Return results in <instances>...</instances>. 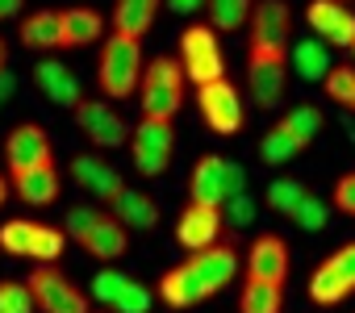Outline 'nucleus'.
Listing matches in <instances>:
<instances>
[{
	"label": "nucleus",
	"mask_w": 355,
	"mask_h": 313,
	"mask_svg": "<svg viewBox=\"0 0 355 313\" xmlns=\"http://www.w3.org/2000/svg\"><path fill=\"white\" fill-rule=\"evenodd\" d=\"M239 271V251L230 242H214L205 251H189V259L180 267H171L159 280V296L171 309H193L201 301H209L214 292H222Z\"/></svg>",
	"instance_id": "1"
},
{
	"label": "nucleus",
	"mask_w": 355,
	"mask_h": 313,
	"mask_svg": "<svg viewBox=\"0 0 355 313\" xmlns=\"http://www.w3.org/2000/svg\"><path fill=\"white\" fill-rule=\"evenodd\" d=\"M142 38H130V34H109L105 46H101V63H96V84L109 100H125L138 92L142 84Z\"/></svg>",
	"instance_id": "2"
},
{
	"label": "nucleus",
	"mask_w": 355,
	"mask_h": 313,
	"mask_svg": "<svg viewBox=\"0 0 355 313\" xmlns=\"http://www.w3.org/2000/svg\"><path fill=\"white\" fill-rule=\"evenodd\" d=\"M63 230H67V234H71L92 259H101V263H117V259L130 251V234H125V226H121L113 213L96 209V205H80V209H71L67 222H63Z\"/></svg>",
	"instance_id": "3"
},
{
	"label": "nucleus",
	"mask_w": 355,
	"mask_h": 313,
	"mask_svg": "<svg viewBox=\"0 0 355 313\" xmlns=\"http://www.w3.org/2000/svg\"><path fill=\"white\" fill-rule=\"evenodd\" d=\"M138 105H142V117L171 121L184 105V63L171 55L150 59L142 71V84H138Z\"/></svg>",
	"instance_id": "4"
},
{
	"label": "nucleus",
	"mask_w": 355,
	"mask_h": 313,
	"mask_svg": "<svg viewBox=\"0 0 355 313\" xmlns=\"http://www.w3.org/2000/svg\"><path fill=\"white\" fill-rule=\"evenodd\" d=\"M247 193V172L239 159H226V154H201L193 176H189V197L201 205H226L230 197Z\"/></svg>",
	"instance_id": "5"
},
{
	"label": "nucleus",
	"mask_w": 355,
	"mask_h": 313,
	"mask_svg": "<svg viewBox=\"0 0 355 313\" xmlns=\"http://www.w3.org/2000/svg\"><path fill=\"white\" fill-rule=\"evenodd\" d=\"M180 63H184V75L197 88L214 84V80H226V55H222L218 30L214 26H189L180 34Z\"/></svg>",
	"instance_id": "6"
},
{
	"label": "nucleus",
	"mask_w": 355,
	"mask_h": 313,
	"mask_svg": "<svg viewBox=\"0 0 355 313\" xmlns=\"http://www.w3.org/2000/svg\"><path fill=\"white\" fill-rule=\"evenodd\" d=\"M293 46V9L288 0H255L251 9V55H284Z\"/></svg>",
	"instance_id": "7"
},
{
	"label": "nucleus",
	"mask_w": 355,
	"mask_h": 313,
	"mask_svg": "<svg viewBox=\"0 0 355 313\" xmlns=\"http://www.w3.org/2000/svg\"><path fill=\"white\" fill-rule=\"evenodd\" d=\"M171 146H175L171 121H159V117H142L130 134V154H134V168L142 176H163L167 172Z\"/></svg>",
	"instance_id": "8"
},
{
	"label": "nucleus",
	"mask_w": 355,
	"mask_h": 313,
	"mask_svg": "<svg viewBox=\"0 0 355 313\" xmlns=\"http://www.w3.org/2000/svg\"><path fill=\"white\" fill-rule=\"evenodd\" d=\"M26 284L34 288V301H38L42 313H92V301L59 267H51V263L46 267H34Z\"/></svg>",
	"instance_id": "9"
},
{
	"label": "nucleus",
	"mask_w": 355,
	"mask_h": 313,
	"mask_svg": "<svg viewBox=\"0 0 355 313\" xmlns=\"http://www.w3.org/2000/svg\"><path fill=\"white\" fill-rule=\"evenodd\" d=\"M347 292H355V242L338 247L309 276V301L313 305H338Z\"/></svg>",
	"instance_id": "10"
},
{
	"label": "nucleus",
	"mask_w": 355,
	"mask_h": 313,
	"mask_svg": "<svg viewBox=\"0 0 355 313\" xmlns=\"http://www.w3.org/2000/svg\"><path fill=\"white\" fill-rule=\"evenodd\" d=\"M197 105H201V117L214 134L222 138H234L243 129V96L230 80H214V84H201L197 88Z\"/></svg>",
	"instance_id": "11"
},
{
	"label": "nucleus",
	"mask_w": 355,
	"mask_h": 313,
	"mask_svg": "<svg viewBox=\"0 0 355 313\" xmlns=\"http://www.w3.org/2000/svg\"><path fill=\"white\" fill-rule=\"evenodd\" d=\"M92 301L109 305L113 313H150V288L138 284L134 276L117 271V267H101L92 276Z\"/></svg>",
	"instance_id": "12"
},
{
	"label": "nucleus",
	"mask_w": 355,
	"mask_h": 313,
	"mask_svg": "<svg viewBox=\"0 0 355 313\" xmlns=\"http://www.w3.org/2000/svg\"><path fill=\"white\" fill-rule=\"evenodd\" d=\"M51 159H55V146H51V134L38 121H21V125L9 129V138H5V168H9V176L30 172L38 163H51Z\"/></svg>",
	"instance_id": "13"
},
{
	"label": "nucleus",
	"mask_w": 355,
	"mask_h": 313,
	"mask_svg": "<svg viewBox=\"0 0 355 313\" xmlns=\"http://www.w3.org/2000/svg\"><path fill=\"white\" fill-rule=\"evenodd\" d=\"M76 121H80V129L92 138V146H101V150H109V146H121V142H130V125H125V117L109 105V100H96V96H84L80 105H76Z\"/></svg>",
	"instance_id": "14"
},
{
	"label": "nucleus",
	"mask_w": 355,
	"mask_h": 313,
	"mask_svg": "<svg viewBox=\"0 0 355 313\" xmlns=\"http://www.w3.org/2000/svg\"><path fill=\"white\" fill-rule=\"evenodd\" d=\"M222 230H226V213L218 205L189 201L184 213L175 217V242H180L184 251H205V247L222 242Z\"/></svg>",
	"instance_id": "15"
},
{
	"label": "nucleus",
	"mask_w": 355,
	"mask_h": 313,
	"mask_svg": "<svg viewBox=\"0 0 355 313\" xmlns=\"http://www.w3.org/2000/svg\"><path fill=\"white\" fill-rule=\"evenodd\" d=\"M247 84H251V100L259 109H276L288 88L284 55H251L247 51Z\"/></svg>",
	"instance_id": "16"
},
{
	"label": "nucleus",
	"mask_w": 355,
	"mask_h": 313,
	"mask_svg": "<svg viewBox=\"0 0 355 313\" xmlns=\"http://www.w3.org/2000/svg\"><path fill=\"white\" fill-rule=\"evenodd\" d=\"M305 21L326 46H347V51L355 46V13L343 0H309Z\"/></svg>",
	"instance_id": "17"
},
{
	"label": "nucleus",
	"mask_w": 355,
	"mask_h": 313,
	"mask_svg": "<svg viewBox=\"0 0 355 313\" xmlns=\"http://www.w3.org/2000/svg\"><path fill=\"white\" fill-rule=\"evenodd\" d=\"M288 247L276 234H259L247 251V280H268V284H288Z\"/></svg>",
	"instance_id": "18"
},
{
	"label": "nucleus",
	"mask_w": 355,
	"mask_h": 313,
	"mask_svg": "<svg viewBox=\"0 0 355 313\" xmlns=\"http://www.w3.org/2000/svg\"><path fill=\"white\" fill-rule=\"evenodd\" d=\"M34 84H38L42 96H46L51 105H59V109H76V105L84 100L80 80H76L71 67L59 63V59H42V63H34Z\"/></svg>",
	"instance_id": "19"
},
{
	"label": "nucleus",
	"mask_w": 355,
	"mask_h": 313,
	"mask_svg": "<svg viewBox=\"0 0 355 313\" xmlns=\"http://www.w3.org/2000/svg\"><path fill=\"white\" fill-rule=\"evenodd\" d=\"M71 180L84 188V193H92L96 201H113L125 184H121V176H117V168H109L101 154H76L71 159Z\"/></svg>",
	"instance_id": "20"
},
{
	"label": "nucleus",
	"mask_w": 355,
	"mask_h": 313,
	"mask_svg": "<svg viewBox=\"0 0 355 313\" xmlns=\"http://www.w3.org/2000/svg\"><path fill=\"white\" fill-rule=\"evenodd\" d=\"M13 188H17V197H21L26 205L46 209V205L59 201V193H63V176H59V168H55V159H51V163L30 168V172H17V176H13Z\"/></svg>",
	"instance_id": "21"
},
{
	"label": "nucleus",
	"mask_w": 355,
	"mask_h": 313,
	"mask_svg": "<svg viewBox=\"0 0 355 313\" xmlns=\"http://www.w3.org/2000/svg\"><path fill=\"white\" fill-rule=\"evenodd\" d=\"M21 42L30 51H63V9H38L21 21Z\"/></svg>",
	"instance_id": "22"
},
{
	"label": "nucleus",
	"mask_w": 355,
	"mask_h": 313,
	"mask_svg": "<svg viewBox=\"0 0 355 313\" xmlns=\"http://www.w3.org/2000/svg\"><path fill=\"white\" fill-rule=\"evenodd\" d=\"M109 205H113V217H117L125 230H155V226H159V205H155L146 193L121 188Z\"/></svg>",
	"instance_id": "23"
},
{
	"label": "nucleus",
	"mask_w": 355,
	"mask_h": 313,
	"mask_svg": "<svg viewBox=\"0 0 355 313\" xmlns=\"http://www.w3.org/2000/svg\"><path fill=\"white\" fill-rule=\"evenodd\" d=\"M105 34V17L92 9V5H76V9H63V51L71 46H92L96 38Z\"/></svg>",
	"instance_id": "24"
},
{
	"label": "nucleus",
	"mask_w": 355,
	"mask_h": 313,
	"mask_svg": "<svg viewBox=\"0 0 355 313\" xmlns=\"http://www.w3.org/2000/svg\"><path fill=\"white\" fill-rule=\"evenodd\" d=\"M288 63H293V71L301 75V80H309V84H318V80H326L330 75V46L322 42V38H301V42H293L288 46Z\"/></svg>",
	"instance_id": "25"
},
{
	"label": "nucleus",
	"mask_w": 355,
	"mask_h": 313,
	"mask_svg": "<svg viewBox=\"0 0 355 313\" xmlns=\"http://www.w3.org/2000/svg\"><path fill=\"white\" fill-rule=\"evenodd\" d=\"M159 9H163V0H113V30L142 38V34H150Z\"/></svg>",
	"instance_id": "26"
},
{
	"label": "nucleus",
	"mask_w": 355,
	"mask_h": 313,
	"mask_svg": "<svg viewBox=\"0 0 355 313\" xmlns=\"http://www.w3.org/2000/svg\"><path fill=\"white\" fill-rule=\"evenodd\" d=\"M305 146H309V142H305L301 134H293V129H288L284 121H276V125H272V129L263 134V142H259V154H263L268 163L284 168L288 159H297V154H301Z\"/></svg>",
	"instance_id": "27"
},
{
	"label": "nucleus",
	"mask_w": 355,
	"mask_h": 313,
	"mask_svg": "<svg viewBox=\"0 0 355 313\" xmlns=\"http://www.w3.org/2000/svg\"><path fill=\"white\" fill-rule=\"evenodd\" d=\"M284 309V284L268 280H247L239 296V313H280Z\"/></svg>",
	"instance_id": "28"
},
{
	"label": "nucleus",
	"mask_w": 355,
	"mask_h": 313,
	"mask_svg": "<svg viewBox=\"0 0 355 313\" xmlns=\"http://www.w3.org/2000/svg\"><path fill=\"white\" fill-rule=\"evenodd\" d=\"M305 197H309V188H305L301 180L280 176V180H272V184H268V197H263V201H268V209H272V213L293 217V213H297V205H301Z\"/></svg>",
	"instance_id": "29"
},
{
	"label": "nucleus",
	"mask_w": 355,
	"mask_h": 313,
	"mask_svg": "<svg viewBox=\"0 0 355 313\" xmlns=\"http://www.w3.org/2000/svg\"><path fill=\"white\" fill-rule=\"evenodd\" d=\"M209 26L218 34H234L247 17H251V0H209Z\"/></svg>",
	"instance_id": "30"
},
{
	"label": "nucleus",
	"mask_w": 355,
	"mask_h": 313,
	"mask_svg": "<svg viewBox=\"0 0 355 313\" xmlns=\"http://www.w3.org/2000/svg\"><path fill=\"white\" fill-rule=\"evenodd\" d=\"M63 247H67V230H59V226H46V222H38V226H34L30 259H38V263H55V259L63 255Z\"/></svg>",
	"instance_id": "31"
},
{
	"label": "nucleus",
	"mask_w": 355,
	"mask_h": 313,
	"mask_svg": "<svg viewBox=\"0 0 355 313\" xmlns=\"http://www.w3.org/2000/svg\"><path fill=\"white\" fill-rule=\"evenodd\" d=\"M34 226H38V222H30V217H13V222H5V226H0V247H5L9 255H26V259H30Z\"/></svg>",
	"instance_id": "32"
},
{
	"label": "nucleus",
	"mask_w": 355,
	"mask_h": 313,
	"mask_svg": "<svg viewBox=\"0 0 355 313\" xmlns=\"http://www.w3.org/2000/svg\"><path fill=\"white\" fill-rule=\"evenodd\" d=\"M34 288L21 280H0V313H34Z\"/></svg>",
	"instance_id": "33"
},
{
	"label": "nucleus",
	"mask_w": 355,
	"mask_h": 313,
	"mask_svg": "<svg viewBox=\"0 0 355 313\" xmlns=\"http://www.w3.org/2000/svg\"><path fill=\"white\" fill-rule=\"evenodd\" d=\"M280 121H284L293 134H301L305 142H313V138H318V129H322V113H318L313 105H297V109H288Z\"/></svg>",
	"instance_id": "34"
},
{
	"label": "nucleus",
	"mask_w": 355,
	"mask_h": 313,
	"mask_svg": "<svg viewBox=\"0 0 355 313\" xmlns=\"http://www.w3.org/2000/svg\"><path fill=\"white\" fill-rule=\"evenodd\" d=\"M293 222L301 226V230H309V234H318V230H326V222H330V205L326 201H318L313 193L297 205V213H293Z\"/></svg>",
	"instance_id": "35"
},
{
	"label": "nucleus",
	"mask_w": 355,
	"mask_h": 313,
	"mask_svg": "<svg viewBox=\"0 0 355 313\" xmlns=\"http://www.w3.org/2000/svg\"><path fill=\"white\" fill-rule=\"evenodd\" d=\"M222 213H226V226H234V230H247V226L255 222V201H251L247 193H239V197H230V201L222 205Z\"/></svg>",
	"instance_id": "36"
},
{
	"label": "nucleus",
	"mask_w": 355,
	"mask_h": 313,
	"mask_svg": "<svg viewBox=\"0 0 355 313\" xmlns=\"http://www.w3.org/2000/svg\"><path fill=\"white\" fill-rule=\"evenodd\" d=\"M334 209L347 213V217H355V172H347V176L334 184Z\"/></svg>",
	"instance_id": "37"
},
{
	"label": "nucleus",
	"mask_w": 355,
	"mask_h": 313,
	"mask_svg": "<svg viewBox=\"0 0 355 313\" xmlns=\"http://www.w3.org/2000/svg\"><path fill=\"white\" fill-rule=\"evenodd\" d=\"M13 92H17V75L5 67V71H0V109L9 105V96H13Z\"/></svg>",
	"instance_id": "38"
},
{
	"label": "nucleus",
	"mask_w": 355,
	"mask_h": 313,
	"mask_svg": "<svg viewBox=\"0 0 355 313\" xmlns=\"http://www.w3.org/2000/svg\"><path fill=\"white\" fill-rule=\"evenodd\" d=\"M163 5H167L171 13H197V9L209 5V0H163Z\"/></svg>",
	"instance_id": "39"
},
{
	"label": "nucleus",
	"mask_w": 355,
	"mask_h": 313,
	"mask_svg": "<svg viewBox=\"0 0 355 313\" xmlns=\"http://www.w3.org/2000/svg\"><path fill=\"white\" fill-rule=\"evenodd\" d=\"M21 5H26V0H0V21L17 17V13H21Z\"/></svg>",
	"instance_id": "40"
},
{
	"label": "nucleus",
	"mask_w": 355,
	"mask_h": 313,
	"mask_svg": "<svg viewBox=\"0 0 355 313\" xmlns=\"http://www.w3.org/2000/svg\"><path fill=\"white\" fill-rule=\"evenodd\" d=\"M9 188H13V180H9V176H0V205L9 201Z\"/></svg>",
	"instance_id": "41"
},
{
	"label": "nucleus",
	"mask_w": 355,
	"mask_h": 313,
	"mask_svg": "<svg viewBox=\"0 0 355 313\" xmlns=\"http://www.w3.org/2000/svg\"><path fill=\"white\" fill-rule=\"evenodd\" d=\"M5 59H9V46H5V38H0V71H5Z\"/></svg>",
	"instance_id": "42"
},
{
	"label": "nucleus",
	"mask_w": 355,
	"mask_h": 313,
	"mask_svg": "<svg viewBox=\"0 0 355 313\" xmlns=\"http://www.w3.org/2000/svg\"><path fill=\"white\" fill-rule=\"evenodd\" d=\"M347 109H351V113H355V92H351V100H347Z\"/></svg>",
	"instance_id": "43"
},
{
	"label": "nucleus",
	"mask_w": 355,
	"mask_h": 313,
	"mask_svg": "<svg viewBox=\"0 0 355 313\" xmlns=\"http://www.w3.org/2000/svg\"><path fill=\"white\" fill-rule=\"evenodd\" d=\"M351 55H355V46H351Z\"/></svg>",
	"instance_id": "44"
},
{
	"label": "nucleus",
	"mask_w": 355,
	"mask_h": 313,
	"mask_svg": "<svg viewBox=\"0 0 355 313\" xmlns=\"http://www.w3.org/2000/svg\"><path fill=\"white\" fill-rule=\"evenodd\" d=\"M109 313H113V309H109Z\"/></svg>",
	"instance_id": "45"
}]
</instances>
